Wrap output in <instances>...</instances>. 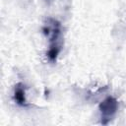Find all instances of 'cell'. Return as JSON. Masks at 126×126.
Listing matches in <instances>:
<instances>
[{"label":"cell","instance_id":"obj_1","mask_svg":"<svg viewBox=\"0 0 126 126\" xmlns=\"http://www.w3.org/2000/svg\"><path fill=\"white\" fill-rule=\"evenodd\" d=\"M52 24H48L43 28L44 33L49 36V49L47 52V57L49 61L55 62L57 56L60 52V45L58 43V38L60 36V25L55 20H51Z\"/></svg>","mask_w":126,"mask_h":126},{"label":"cell","instance_id":"obj_3","mask_svg":"<svg viewBox=\"0 0 126 126\" xmlns=\"http://www.w3.org/2000/svg\"><path fill=\"white\" fill-rule=\"evenodd\" d=\"M14 99L17 102V104L21 105V106H26L27 103V99H26V93H25V88H23L22 84H18L15 87V91H14Z\"/></svg>","mask_w":126,"mask_h":126},{"label":"cell","instance_id":"obj_2","mask_svg":"<svg viewBox=\"0 0 126 126\" xmlns=\"http://www.w3.org/2000/svg\"><path fill=\"white\" fill-rule=\"evenodd\" d=\"M117 108H118V102L112 96H108L103 101H101V103L99 104L101 123L102 124H107L108 121L116 113Z\"/></svg>","mask_w":126,"mask_h":126}]
</instances>
